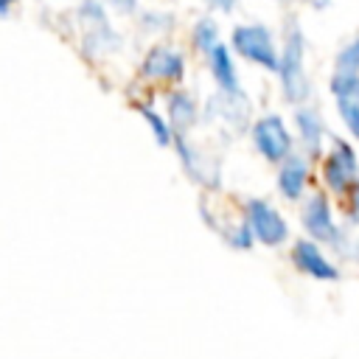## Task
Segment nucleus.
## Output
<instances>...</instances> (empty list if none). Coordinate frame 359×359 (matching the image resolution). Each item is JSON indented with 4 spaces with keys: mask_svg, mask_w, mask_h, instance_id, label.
Here are the masks:
<instances>
[{
    "mask_svg": "<svg viewBox=\"0 0 359 359\" xmlns=\"http://www.w3.org/2000/svg\"><path fill=\"white\" fill-rule=\"evenodd\" d=\"M294 123H297V135H300V143H303L306 154L309 157H320L323 137H325V123H323L320 112L311 109V107H297Z\"/></svg>",
    "mask_w": 359,
    "mask_h": 359,
    "instance_id": "12",
    "label": "nucleus"
},
{
    "mask_svg": "<svg viewBox=\"0 0 359 359\" xmlns=\"http://www.w3.org/2000/svg\"><path fill=\"white\" fill-rule=\"evenodd\" d=\"M247 112H250V104H247L244 93H224V90H219V95H213L208 101V115L210 118H222L224 123H230L236 129L244 126Z\"/></svg>",
    "mask_w": 359,
    "mask_h": 359,
    "instance_id": "11",
    "label": "nucleus"
},
{
    "mask_svg": "<svg viewBox=\"0 0 359 359\" xmlns=\"http://www.w3.org/2000/svg\"><path fill=\"white\" fill-rule=\"evenodd\" d=\"M323 180L334 194L351 191L353 182L359 180V157L348 140L342 137L331 140V151L325 154V163H323Z\"/></svg>",
    "mask_w": 359,
    "mask_h": 359,
    "instance_id": "4",
    "label": "nucleus"
},
{
    "mask_svg": "<svg viewBox=\"0 0 359 359\" xmlns=\"http://www.w3.org/2000/svg\"><path fill=\"white\" fill-rule=\"evenodd\" d=\"M328 87H331V95L337 98V112H339L342 123L359 140V73L334 70Z\"/></svg>",
    "mask_w": 359,
    "mask_h": 359,
    "instance_id": "8",
    "label": "nucleus"
},
{
    "mask_svg": "<svg viewBox=\"0 0 359 359\" xmlns=\"http://www.w3.org/2000/svg\"><path fill=\"white\" fill-rule=\"evenodd\" d=\"M174 140H177V151H180V157H182L185 171H188L196 182H205V185L216 188V185H219V168H216L213 163H208V160L185 140V135H180V137H174Z\"/></svg>",
    "mask_w": 359,
    "mask_h": 359,
    "instance_id": "16",
    "label": "nucleus"
},
{
    "mask_svg": "<svg viewBox=\"0 0 359 359\" xmlns=\"http://www.w3.org/2000/svg\"><path fill=\"white\" fill-rule=\"evenodd\" d=\"M140 73L151 81H182L185 76V56L168 45H154L149 48V53L143 56V65H140Z\"/></svg>",
    "mask_w": 359,
    "mask_h": 359,
    "instance_id": "9",
    "label": "nucleus"
},
{
    "mask_svg": "<svg viewBox=\"0 0 359 359\" xmlns=\"http://www.w3.org/2000/svg\"><path fill=\"white\" fill-rule=\"evenodd\" d=\"M101 3L109 6V8H115L118 14H132L137 8V0H101Z\"/></svg>",
    "mask_w": 359,
    "mask_h": 359,
    "instance_id": "23",
    "label": "nucleus"
},
{
    "mask_svg": "<svg viewBox=\"0 0 359 359\" xmlns=\"http://www.w3.org/2000/svg\"><path fill=\"white\" fill-rule=\"evenodd\" d=\"M171 22H174V17L165 14V11H146V14H143V25H146L149 31H157V34L168 31Z\"/></svg>",
    "mask_w": 359,
    "mask_h": 359,
    "instance_id": "20",
    "label": "nucleus"
},
{
    "mask_svg": "<svg viewBox=\"0 0 359 359\" xmlns=\"http://www.w3.org/2000/svg\"><path fill=\"white\" fill-rule=\"evenodd\" d=\"M306 39L303 31L297 25V20L289 22L283 48H280V62H278V79H280V90L283 98L289 104H303L309 98V76H306Z\"/></svg>",
    "mask_w": 359,
    "mask_h": 359,
    "instance_id": "1",
    "label": "nucleus"
},
{
    "mask_svg": "<svg viewBox=\"0 0 359 359\" xmlns=\"http://www.w3.org/2000/svg\"><path fill=\"white\" fill-rule=\"evenodd\" d=\"M306 182H309V163L303 160V154H289L278 171V191L286 199H300Z\"/></svg>",
    "mask_w": 359,
    "mask_h": 359,
    "instance_id": "14",
    "label": "nucleus"
},
{
    "mask_svg": "<svg viewBox=\"0 0 359 359\" xmlns=\"http://www.w3.org/2000/svg\"><path fill=\"white\" fill-rule=\"evenodd\" d=\"M137 109H140L143 121L149 123V129L154 132V140H157L160 146H168V143L174 140V129H171V123H165V118H163L154 107H149V104H140Z\"/></svg>",
    "mask_w": 359,
    "mask_h": 359,
    "instance_id": "18",
    "label": "nucleus"
},
{
    "mask_svg": "<svg viewBox=\"0 0 359 359\" xmlns=\"http://www.w3.org/2000/svg\"><path fill=\"white\" fill-rule=\"evenodd\" d=\"M300 219H303V230L314 241H323V244H331V247H339L342 244V230L334 224L331 205H328L325 194H311L309 202L303 205Z\"/></svg>",
    "mask_w": 359,
    "mask_h": 359,
    "instance_id": "7",
    "label": "nucleus"
},
{
    "mask_svg": "<svg viewBox=\"0 0 359 359\" xmlns=\"http://www.w3.org/2000/svg\"><path fill=\"white\" fill-rule=\"evenodd\" d=\"M311 8H317V11H323V8H328L331 6V0H306Z\"/></svg>",
    "mask_w": 359,
    "mask_h": 359,
    "instance_id": "26",
    "label": "nucleus"
},
{
    "mask_svg": "<svg viewBox=\"0 0 359 359\" xmlns=\"http://www.w3.org/2000/svg\"><path fill=\"white\" fill-rule=\"evenodd\" d=\"M17 3H20V0H0V17H8Z\"/></svg>",
    "mask_w": 359,
    "mask_h": 359,
    "instance_id": "25",
    "label": "nucleus"
},
{
    "mask_svg": "<svg viewBox=\"0 0 359 359\" xmlns=\"http://www.w3.org/2000/svg\"><path fill=\"white\" fill-rule=\"evenodd\" d=\"M334 67H337V70L359 73V36L351 39L345 48H339V53H337V59H334Z\"/></svg>",
    "mask_w": 359,
    "mask_h": 359,
    "instance_id": "19",
    "label": "nucleus"
},
{
    "mask_svg": "<svg viewBox=\"0 0 359 359\" xmlns=\"http://www.w3.org/2000/svg\"><path fill=\"white\" fill-rule=\"evenodd\" d=\"M244 222L250 224V230L255 233V238L266 247H278L286 241L289 227L283 222V216L264 199H247L244 205Z\"/></svg>",
    "mask_w": 359,
    "mask_h": 359,
    "instance_id": "6",
    "label": "nucleus"
},
{
    "mask_svg": "<svg viewBox=\"0 0 359 359\" xmlns=\"http://www.w3.org/2000/svg\"><path fill=\"white\" fill-rule=\"evenodd\" d=\"M79 25H81V48L87 59H101L121 50L123 39L112 28L107 6L101 0H81L79 6Z\"/></svg>",
    "mask_w": 359,
    "mask_h": 359,
    "instance_id": "2",
    "label": "nucleus"
},
{
    "mask_svg": "<svg viewBox=\"0 0 359 359\" xmlns=\"http://www.w3.org/2000/svg\"><path fill=\"white\" fill-rule=\"evenodd\" d=\"M252 238H255V233L250 230V224L244 222V224H238L233 233H230V244L236 247V250H250L252 247Z\"/></svg>",
    "mask_w": 359,
    "mask_h": 359,
    "instance_id": "21",
    "label": "nucleus"
},
{
    "mask_svg": "<svg viewBox=\"0 0 359 359\" xmlns=\"http://www.w3.org/2000/svg\"><path fill=\"white\" fill-rule=\"evenodd\" d=\"M252 143L269 163H283L292 154V135L280 115H264L252 123Z\"/></svg>",
    "mask_w": 359,
    "mask_h": 359,
    "instance_id": "5",
    "label": "nucleus"
},
{
    "mask_svg": "<svg viewBox=\"0 0 359 359\" xmlns=\"http://www.w3.org/2000/svg\"><path fill=\"white\" fill-rule=\"evenodd\" d=\"M348 219L359 224V180H356V182H353V188H351V202H348Z\"/></svg>",
    "mask_w": 359,
    "mask_h": 359,
    "instance_id": "22",
    "label": "nucleus"
},
{
    "mask_svg": "<svg viewBox=\"0 0 359 359\" xmlns=\"http://www.w3.org/2000/svg\"><path fill=\"white\" fill-rule=\"evenodd\" d=\"M196 118H199V107H196L194 95L185 90H174L168 95V123L174 129V137L185 135L196 123Z\"/></svg>",
    "mask_w": 359,
    "mask_h": 359,
    "instance_id": "15",
    "label": "nucleus"
},
{
    "mask_svg": "<svg viewBox=\"0 0 359 359\" xmlns=\"http://www.w3.org/2000/svg\"><path fill=\"white\" fill-rule=\"evenodd\" d=\"M191 42L199 53H210L219 45V25L213 17H199L191 28Z\"/></svg>",
    "mask_w": 359,
    "mask_h": 359,
    "instance_id": "17",
    "label": "nucleus"
},
{
    "mask_svg": "<svg viewBox=\"0 0 359 359\" xmlns=\"http://www.w3.org/2000/svg\"><path fill=\"white\" fill-rule=\"evenodd\" d=\"M236 3H238V0H208V6H210V8L224 11V14H230V11L236 8Z\"/></svg>",
    "mask_w": 359,
    "mask_h": 359,
    "instance_id": "24",
    "label": "nucleus"
},
{
    "mask_svg": "<svg viewBox=\"0 0 359 359\" xmlns=\"http://www.w3.org/2000/svg\"><path fill=\"white\" fill-rule=\"evenodd\" d=\"M230 48L258 65V67H266V70H278V62H280V53L275 48V36L266 25L261 22H244V25H236L233 34H230Z\"/></svg>",
    "mask_w": 359,
    "mask_h": 359,
    "instance_id": "3",
    "label": "nucleus"
},
{
    "mask_svg": "<svg viewBox=\"0 0 359 359\" xmlns=\"http://www.w3.org/2000/svg\"><path fill=\"white\" fill-rule=\"evenodd\" d=\"M292 261L294 266L303 272V275H311L317 280H337L339 278V269L323 255V250L317 247L314 238H300L294 247H292Z\"/></svg>",
    "mask_w": 359,
    "mask_h": 359,
    "instance_id": "10",
    "label": "nucleus"
},
{
    "mask_svg": "<svg viewBox=\"0 0 359 359\" xmlns=\"http://www.w3.org/2000/svg\"><path fill=\"white\" fill-rule=\"evenodd\" d=\"M205 59H208L210 76H213V81L219 84V90H224V93H241L238 73H236V62H233L230 48H227L224 42H219L210 53H205Z\"/></svg>",
    "mask_w": 359,
    "mask_h": 359,
    "instance_id": "13",
    "label": "nucleus"
}]
</instances>
